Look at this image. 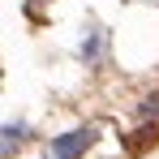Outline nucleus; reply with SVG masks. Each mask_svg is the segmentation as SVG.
<instances>
[{
    "mask_svg": "<svg viewBox=\"0 0 159 159\" xmlns=\"http://www.w3.org/2000/svg\"><path fill=\"white\" fill-rule=\"evenodd\" d=\"M90 142H95V129H73V133H65L52 151H48V159H78Z\"/></svg>",
    "mask_w": 159,
    "mask_h": 159,
    "instance_id": "f257e3e1",
    "label": "nucleus"
}]
</instances>
